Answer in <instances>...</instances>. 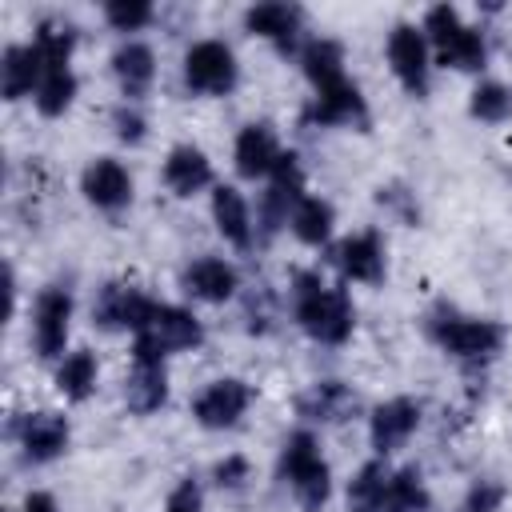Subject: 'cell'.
Here are the masks:
<instances>
[{"label": "cell", "instance_id": "1", "mask_svg": "<svg viewBox=\"0 0 512 512\" xmlns=\"http://www.w3.org/2000/svg\"><path fill=\"white\" fill-rule=\"evenodd\" d=\"M296 320L320 344H344L356 324V308L340 284H324L320 272H296L292 280Z\"/></svg>", "mask_w": 512, "mask_h": 512}, {"label": "cell", "instance_id": "2", "mask_svg": "<svg viewBox=\"0 0 512 512\" xmlns=\"http://www.w3.org/2000/svg\"><path fill=\"white\" fill-rule=\"evenodd\" d=\"M424 332L460 364L480 368L488 360H496V352L504 348V328L496 320H480V316H460L448 304H436L424 320Z\"/></svg>", "mask_w": 512, "mask_h": 512}, {"label": "cell", "instance_id": "3", "mask_svg": "<svg viewBox=\"0 0 512 512\" xmlns=\"http://www.w3.org/2000/svg\"><path fill=\"white\" fill-rule=\"evenodd\" d=\"M280 480L296 492V500L308 512H320L328 504L332 492V476H328V460L320 456V444L312 432H292L280 448Z\"/></svg>", "mask_w": 512, "mask_h": 512}, {"label": "cell", "instance_id": "4", "mask_svg": "<svg viewBox=\"0 0 512 512\" xmlns=\"http://www.w3.org/2000/svg\"><path fill=\"white\" fill-rule=\"evenodd\" d=\"M424 32H428V40H432V48H436V60H440L444 68H456V72H476V68H484L488 44H484V36H480L476 28H468V24L460 20V12H456L452 4L428 8Z\"/></svg>", "mask_w": 512, "mask_h": 512}, {"label": "cell", "instance_id": "5", "mask_svg": "<svg viewBox=\"0 0 512 512\" xmlns=\"http://www.w3.org/2000/svg\"><path fill=\"white\" fill-rule=\"evenodd\" d=\"M236 56L224 40H196L184 56V84L196 96H228L236 88Z\"/></svg>", "mask_w": 512, "mask_h": 512}, {"label": "cell", "instance_id": "6", "mask_svg": "<svg viewBox=\"0 0 512 512\" xmlns=\"http://www.w3.org/2000/svg\"><path fill=\"white\" fill-rule=\"evenodd\" d=\"M304 200V172H300V160L296 152H284L268 176V192L260 196V228L264 236H272L276 228H284L296 212V204Z\"/></svg>", "mask_w": 512, "mask_h": 512}, {"label": "cell", "instance_id": "7", "mask_svg": "<svg viewBox=\"0 0 512 512\" xmlns=\"http://www.w3.org/2000/svg\"><path fill=\"white\" fill-rule=\"evenodd\" d=\"M152 308H156V300L144 296L136 284L112 280V284H104V288L96 292V300H92V320H96L104 332H120V328L140 332V328L148 324Z\"/></svg>", "mask_w": 512, "mask_h": 512}, {"label": "cell", "instance_id": "8", "mask_svg": "<svg viewBox=\"0 0 512 512\" xmlns=\"http://www.w3.org/2000/svg\"><path fill=\"white\" fill-rule=\"evenodd\" d=\"M68 324H72V292L64 284H52L36 296L32 308V344L44 360L60 356L68 344Z\"/></svg>", "mask_w": 512, "mask_h": 512}, {"label": "cell", "instance_id": "9", "mask_svg": "<svg viewBox=\"0 0 512 512\" xmlns=\"http://www.w3.org/2000/svg\"><path fill=\"white\" fill-rule=\"evenodd\" d=\"M136 340H140V344H148V348H156L160 356H168V352L196 348V344L204 340V328H200V320H196L188 308L156 304V308H152V316H148V324L136 332Z\"/></svg>", "mask_w": 512, "mask_h": 512}, {"label": "cell", "instance_id": "10", "mask_svg": "<svg viewBox=\"0 0 512 512\" xmlns=\"http://www.w3.org/2000/svg\"><path fill=\"white\" fill-rule=\"evenodd\" d=\"M124 400L132 412H156L168 400V372H164V356L148 344H132V372L124 384Z\"/></svg>", "mask_w": 512, "mask_h": 512}, {"label": "cell", "instance_id": "11", "mask_svg": "<svg viewBox=\"0 0 512 512\" xmlns=\"http://www.w3.org/2000/svg\"><path fill=\"white\" fill-rule=\"evenodd\" d=\"M300 124L304 128H364L368 124V104L360 96L356 84H336V88H324L312 96V104L300 112Z\"/></svg>", "mask_w": 512, "mask_h": 512}, {"label": "cell", "instance_id": "12", "mask_svg": "<svg viewBox=\"0 0 512 512\" xmlns=\"http://www.w3.org/2000/svg\"><path fill=\"white\" fill-rule=\"evenodd\" d=\"M388 64H392L396 80L412 96H424L428 92L432 64H428V40H424L420 28H412V24H396L392 28V36H388Z\"/></svg>", "mask_w": 512, "mask_h": 512}, {"label": "cell", "instance_id": "13", "mask_svg": "<svg viewBox=\"0 0 512 512\" xmlns=\"http://www.w3.org/2000/svg\"><path fill=\"white\" fill-rule=\"evenodd\" d=\"M252 404V388L244 380H212L196 400H192V416L204 424V428H232L240 424V416L248 412Z\"/></svg>", "mask_w": 512, "mask_h": 512}, {"label": "cell", "instance_id": "14", "mask_svg": "<svg viewBox=\"0 0 512 512\" xmlns=\"http://www.w3.org/2000/svg\"><path fill=\"white\" fill-rule=\"evenodd\" d=\"M244 28L252 36H264L272 40L280 52H300V32H304V12L296 4H284V0H268V4H256L244 12Z\"/></svg>", "mask_w": 512, "mask_h": 512}, {"label": "cell", "instance_id": "15", "mask_svg": "<svg viewBox=\"0 0 512 512\" xmlns=\"http://www.w3.org/2000/svg\"><path fill=\"white\" fill-rule=\"evenodd\" d=\"M16 440L32 464H48L68 448V420L60 412H28L16 424Z\"/></svg>", "mask_w": 512, "mask_h": 512}, {"label": "cell", "instance_id": "16", "mask_svg": "<svg viewBox=\"0 0 512 512\" xmlns=\"http://www.w3.org/2000/svg\"><path fill=\"white\" fill-rule=\"evenodd\" d=\"M80 188H84L88 204H96V208H104V212H120V208L132 200V176H128V168H124L120 160H112V156L92 160V164L84 168V176H80Z\"/></svg>", "mask_w": 512, "mask_h": 512}, {"label": "cell", "instance_id": "17", "mask_svg": "<svg viewBox=\"0 0 512 512\" xmlns=\"http://www.w3.org/2000/svg\"><path fill=\"white\" fill-rule=\"evenodd\" d=\"M416 424H420V404H416V400L396 396V400L380 404V408L372 412V424H368V436H372L376 456L396 452V448L416 432Z\"/></svg>", "mask_w": 512, "mask_h": 512}, {"label": "cell", "instance_id": "18", "mask_svg": "<svg viewBox=\"0 0 512 512\" xmlns=\"http://www.w3.org/2000/svg\"><path fill=\"white\" fill-rule=\"evenodd\" d=\"M336 264L348 280H360V284H380L384 280V240L376 228H364L348 240H340L336 248Z\"/></svg>", "mask_w": 512, "mask_h": 512}, {"label": "cell", "instance_id": "19", "mask_svg": "<svg viewBox=\"0 0 512 512\" xmlns=\"http://www.w3.org/2000/svg\"><path fill=\"white\" fill-rule=\"evenodd\" d=\"M240 288V276L228 260L220 256H200L184 268V292L196 296V300H208V304H224L228 296H236Z\"/></svg>", "mask_w": 512, "mask_h": 512}, {"label": "cell", "instance_id": "20", "mask_svg": "<svg viewBox=\"0 0 512 512\" xmlns=\"http://www.w3.org/2000/svg\"><path fill=\"white\" fill-rule=\"evenodd\" d=\"M280 140H276V128L272 124H248L240 128L236 136V172L256 180V176H272L276 160H280Z\"/></svg>", "mask_w": 512, "mask_h": 512}, {"label": "cell", "instance_id": "21", "mask_svg": "<svg viewBox=\"0 0 512 512\" xmlns=\"http://www.w3.org/2000/svg\"><path fill=\"white\" fill-rule=\"evenodd\" d=\"M44 80V60L36 52V44H12L4 48V60H0V88L8 100H20V96H36Z\"/></svg>", "mask_w": 512, "mask_h": 512}, {"label": "cell", "instance_id": "22", "mask_svg": "<svg viewBox=\"0 0 512 512\" xmlns=\"http://www.w3.org/2000/svg\"><path fill=\"white\" fill-rule=\"evenodd\" d=\"M164 184L176 196H196L200 188L212 184V164L196 144H176L164 160Z\"/></svg>", "mask_w": 512, "mask_h": 512}, {"label": "cell", "instance_id": "23", "mask_svg": "<svg viewBox=\"0 0 512 512\" xmlns=\"http://www.w3.org/2000/svg\"><path fill=\"white\" fill-rule=\"evenodd\" d=\"M212 220H216V228H220V236L228 244H236V248L252 244V228H256L252 224V208H248V200L232 184H220L212 192Z\"/></svg>", "mask_w": 512, "mask_h": 512}, {"label": "cell", "instance_id": "24", "mask_svg": "<svg viewBox=\"0 0 512 512\" xmlns=\"http://www.w3.org/2000/svg\"><path fill=\"white\" fill-rule=\"evenodd\" d=\"M112 72H116L124 96L136 100V96L148 92V84H152V76H156V56H152L148 44H140V40H124V44L112 52Z\"/></svg>", "mask_w": 512, "mask_h": 512}, {"label": "cell", "instance_id": "25", "mask_svg": "<svg viewBox=\"0 0 512 512\" xmlns=\"http://www.w3.org/2000/svg\"><path fill=\"white\" fill-rule=\"evenodd\" d=\"M352 408H356V392L344 380H320L296 400V412L304 420H344Z\"/></svg>", "mask_w": 512, "mask_h": 512}, {"label": "cell", "instance_id": "26", "mask_svg": "<svg viewBox=\"0 0 512 512\" xmlns=\"http://www.w3.org/2000/svg\"><path fill=\"white\" fill-rule=\"evenodd\" d=\"M300 64H304V76L312 80L316 92L344 84V48L336 40H324V36L320 40H308L300 48Z\"/></svg>", "mask_w": 512, "mask_h": 512}, {"label": "cell", "instance_id": "27", "mask_svg": "<svg viewBox=\"0 0 512 512\" xmlns=\"http://www.w3.org/2000/svg\"><path fill=\"white\" fill-rule=\"evenodd\" d=\"M44 68H68V56L76 48V24L64 20V16H48L36 24V36H32Z\"/></svg>", "mask_w": 512, "mask_h": 512}, {"label": "cell", "instance_id": "28", "mask_svg": "<svg viewBox=\"0 0 512 512\" xmlns=\"http://www.w3.org/2000/svg\"><path fill=\"white\" fill-rule=\"evenodd\" d=\"M96 376H100V368H96V356L88 348H76L56 364V388L68 400H88L96 388Z\"/></svg>", "mask_w": 512, "mask_h": 512}, {"label": "cell", "instance_id": "29", "mask_svg": "<svg viewBox=\"0 0 512 512\" xmlns=\"http://www.w3.org/2000/svg\"><path fill=\"white\" fill-rule=\"evenodd\" d=\"M292 232H296V240L300 244H312V248H320L328 236H332V224H336V212H332V204L328 200H320V196H304L300 204H296V212H292Z\"/></svg>", "mask_w": 512, "mask_h": 512}, {"label": "cell", "instance_id": "30", "mask_svg": "<svg viewBox=\"0 0 512 512\" xmlns=\"http://www.w3.org/2000/svg\"><path fill=\"white\" fill-rule=\"evenodd\" d=\"M384 512H428V488L416 464L396 468L384 488Z\"/></svg>", "mask_w": 512, "mask_h": 512}, {"label": "cell", "instance_id": "31", "mask_svg": "<svg viewBox=\"0 0 512 512\" xmlns=\"http://www.w3.org/2000/svg\"><path fill=\"white\" fill-rule=\"evenodd\" d=\"M388 468L380 460H368L352 484H348V512H384V488H388Z\"/></svg>", "mask_w": 512, "mask_h": 512}, {"label": "cell", "instance_id": "32", "mask_svg": "<svg viewBox=\"0 0 512 512\" xmlns=\"http://www.w3.org/2000/svg\"><path fill=\"white\" fill-rule=\"evenodd\" d=\"M76 100V76L72 68H44V80L36 88V108L44 116H60Z\"/></svg>", "mask_w": 512, "mask_h": 512}, {"label": "cell", "instance_id": "33", "mask_svg": "<svg viewBox=\"0 0 512 512\" xmlns=\"http://www.w3.org/2000/svg\"><path fill=\"white\" fill-rule=\"evenodd\" d=\"M508 112H512V92L504 84H496V80L476 84V92H472V116L476 120L500 124V120H508Z\"/></svg>", "mask_w": 512, "mask_h": 512}, {"label": "cell", "instance_id": "34", "mask_svg": "<svg viewBox=\"0 0 512 512\" xmlns=\"http://www.w3.org/2000/svg\"><path fill=\"white\" fill-rule=\"evenodd\" d=\"M152 4L144 0H108L104 4V20L116 28V32H140L144 24H152Z\"/></svg>", "mask_w": 512, "mask_h": 512}, {"label": "cell", "instance_id": "35", "mask_svg": "<svg viewBox=\"0 0 512 512\" xmlns=\"http://www.w3.org/2000/svg\"><path fill=\"white\" fill-rule=\"evenodd\" d=\"M504 504V484L496 480H472V488L460 500V512H500Z\"/></svg>", "mask_w": 512, "mask_h": 512}, {"label": "cell", "instance_id": "36", "mask_svg": "<svg viewBox=\"0 0 512 512\" xmlns=\"http://www.w3.org/2000/svg\"><path fill=\"white\" fill-rule=\"evenodd\" d=\"M112 128H116V136H120L124 144H140L148 120H144V112H140L136 104H120V108L112 112Z\"/></svg>", "mask_w": 512, "mask_h": 512}, {"label": "cell", "instance_id": "37", "mask_svg": "<svg viewBox=\"0 0 512 512\" xmlns=\"http://www.w3.org/2000/svg\"><path fill=\"white\" fill-rule=\"evenodd\" d=\"M376 204H380V208H388V212H396L404 224H416V220H420V208H416L412 192H404L400 184H388V188H380V192H376Z\"/></svg>", "mask_w": 512, "mask_h": 512}, {"label": "cell", "instance_id": "38", "mask_svg": "<svg viewBox=\"0 0 512 512\" xmlns=\"http://www.w3.org/2000/svg\"><path fill=\"white\" fill-rule=\"evenodd\" d=\"M212 476H216L220 488H240V484L248 480V460H244V456H224Z\"/></svg>", "mask_w": 512, "mask_h": 512}, {"label": "cell", "instance_id": "39", "mask_svg": "<svg viewBox=\"0 0 512 512\" xmlns=\"http://www.w3.org/2000/svg\"><path fill=\"white\" fill-rule=\"evenodd\" d=\"M248 332H268L272 328V304H268V292L260 296H248Z\"/></svg>", "mask_w": 512, "mask_h": 512}, {"label": "cell", "instance_id": "40", "mask_svg": "<svg viewBox=\"0 0 512 512\" xmlns=\"http://www.w3.org/2000/svg\"><path fill=\"white\" fill-rule=\"evenodd\" d=\"M168 512H200V488L196 480H180L176 492L168 496Z\"/></svg>", "mask_w": 512, "mask_h": 512}, {"label": "cell", "instance_id": "41", "mask_svg": "<svg viewBox=\"0 0 512 512\" xmlns=\"http://www.w3.org/2000/svg\"><path fill=\"white\" fill-rule=\"evenodd\" d=\"M24 512H56V500L48 492H28L24 496Z\"/></svg>", "mask_w": 512, "mask_h": 512}]
</instances>
